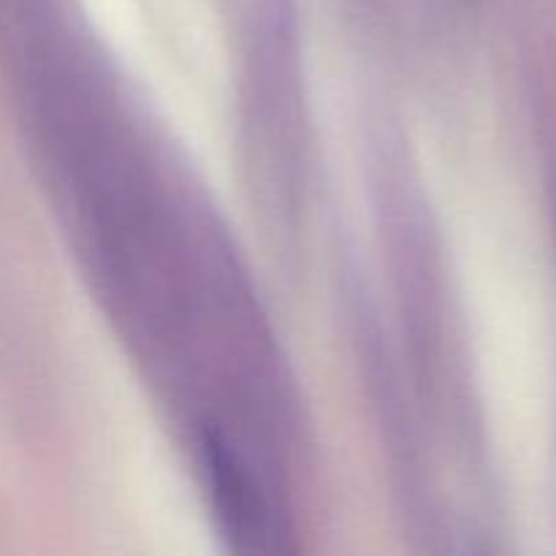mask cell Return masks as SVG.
Listing matches in <instances>:
<instances>
[{"label": "cell", "instance_id": "6da1fadb", "mask_svg": "<svg viewBox=\"0 0 556 556\" xmlns=\"http://www.w3.org/2000/svg\"><path fill=\"white\" fill-rule=\"evenodd\" d=\"M201 456H204V472L210 478L212 497H215L217 516L223 519L226 530L233 538L250 541L255 548V538H275V514L266 503L264 492L258 489L255 478L242 465L231 445L220 432L206 427L201 432Z\"/></svg>", "mask_w": 556, "mask_h": 556}]
</instances>
